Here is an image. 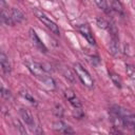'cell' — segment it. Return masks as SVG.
I'll return each instance as SVG.
<instances>
[{
  "instance_id": "obj_10",
  "label": "cell",
  "mask_w": 135,
  "mask_h": 135,
  "mask_svg": "<svg viewBox=\"0 0 135 135\" xmlns=\"http://www.w3.org/2000/svg\"><path fill=\"white\" fill-rule=\"evenodd\" d=\"M0 64H1L3 73L8 75L11 73V71H12V66H11V62H9L8 58L6 57V55L3 52L0 53Z\"/></svg>"
},
{
  "instance_id": "obj_7",
  "label": "cell",
  "mask_w": 135,
  "mask_h": 135,
  "mask_svg": "<svg viewBox=\"0 0 135 135\" xmlns=\"http://www.w3.org/2000/svg\"><path fill=\"white\" fill-rule=\"evenodd\" d=\"M64 96H65V98L70 101V103H71L75 109L81 108V101L79 100V98L75 95V93H74L72 90H65V91H64Z\"/></svg>"
},
{
  "instance_id": "obj_8",
  "label": "cell",
  "mask_w": 135,
  "mask_h": 135,
  "mask_svg": "<svg viewBox=\"0 0 135 135\" xmlns=\"http://www.w3.org/2000/svg\"><path fill=\"white\" fill-rule=\"evenodd\" d=\"M53 128H54V130H56L57 132H60V133H65V134H72V133H74V130L69 124H66L65 122L60 121V120L54 122Z\"/></svg>"
},
{
  "instance_id": "obj_3",
  "label": "cell",
  "mask_w": 135,
  "mask_h": 135,
  "mask_svg": "<svg viewBox=\"0 0 135 135\" xmlns=\"http://www.w3.org/2000/svg\"><path fill=\"white\" fill-rule=\"evenodd\" d=\"M34 14H35V16L37 17V19H38L39 21H41L52 33H54L55 35H59V34H60L58 25H57L53 20H51L43 12H41V11L35 8V9H34Z\"/></svg>"
},
{
  "instance_id": "obj_12",
  "label": "cell",
  "mask_w": 135,
  "mask_h": 135,
  "mask_svg": "<svg viewBox=\"0 0 135 135\" xmlns=\"http://www.w3.org/2000/svg\"><path fill=\"white\" fill-rule=\"evenodd\" d=\"M11 14H12V18H13L15 23H21L25 18L23 13L19 8H16V7H13L11 9Z\"/></svg>"
},
{
  "instance_id": "obj_20",
  "label": "cell",
  "mask_w": 135,
  "mask_h": 135,
  "mask_svg": "<svg viewBox=\"0 0 135 135\" xmlns=\"http://www.w3.org/2000/svg\"><path fill=\"white\" fill-rule=\"evenodd\" d=\"M1 95H2V97H4V98H8V97L11 96L9 92H8V91H5L4 88H1Z\"/></svg>"
},
{
  "instance_id": "obj_14",
  "label": "cell",
  "mask_w": 135,
  "mask_h": 135,
  "mask_svg": "<svg viewBox=\"0 0 135 135\" xmlns=\"http://www.w3.org/2000/svg\"><path fill=\"white\" fill-rule=\"evenodd\" d=\"M94 2H95L96 5H97L99 8H101L103 12L109 13V5H108L107 0H94Z\"/></svg>"
},
{
  "instance_id": "obj_4",
  "label": "cell",
  "mask_w": 135,
  "mask_h": 135,
  "mask_svg": "<svg viewBox=\"0 0 135 135\" xmlns=\"http://www.w3.org/2000/svg\"><path fill=\"white\" fill-rule=\"evenodd\" d=\"M19 114H20V117L22 118L23 122L28 127V129H31L32 131H34L36 127H35V120H34V117H33L32 113L27 109L21 108L19 110Z\"/></svg>"
},
{
  "instance_id": "obj_15",
  "label": "cell",
  "mask_w": 135,
  "mask_h": 135,
  "mask_svg": "<svg viewBox=\"0 0 135 135\" xmlns=\"http://www.w3.org/2000/svg\"><path fill=\"white\" fill-rule=\"evenodd\" d=\"M110 2H111L112 7H113L116 12L122 14V6H121V3H120L119 0H110Z\"/></svg>"
},
{
  "instance_id": "obj_9",
  "label": "cell",
  "mask_w": 135,
  "mask_h": 135,
  "mask_svg": "<svg viewBox=\"0 0 135 135\" xmlns=\"http://www.w3.org/2000/svg\"><path fill=\"white\" fill-rule=\"evenodd\" d=\"M123 124L124 129H128L135 133V115L127 112V114L123 116Z\"/></svg>"
},
{
  "instance_id": "obj_16",
  "label": "cell",
  "mask_w": 135,
  "mask_h": 135,
  "mask_svg": "<svg viewBox=\"0 0 135 135\" xmlns=\"http://www.w3.org/2000/svg\"><path fill=\"white\" fill-rule=\"evenodd\" d=\"M20 95H21L23 98H25L27 101H30L31 103H33V104H37V100H36V99H35L28 92H24V91H23V92L20 93Z\"/></svg>"
},
{
  "instance_id": "obj_19",
  "label": "cell",
  "mask_w": 135,
  "mask_h": 135,
  "mask_svg": "<svg viewBox=\"0 0 135 135\" xmlns=\"http://www.w3.org/2000/svg\"><path fill=\"white\" fill-rule=\"evenodd\" d=\"M127 74L130 76V78H135V68L132 65H127Z\"/></svg>"
},
{
  "instance_id": "obj_6",
  "label": "cell",
  "mask_w": 135,
  "mask_h": 135,
  "mask_svg": "<svg viewBox=\"0 0 135 135\" xmlns=\"http://www.w3.org/2000/svg\"><path fill=\"white\" fill-rule=\"evenodd\" d=\"M30 37H31V39H32V41H33V43H34V45L40 51V52H43V53H46L47 52V49H46V46L44 45V43L40 40V38L38 37V35L36 34V32L33 30V28H31L30 30Z\"/></svg>"
},
{
  "instance_id": "obj_1",
  "label": "cell",
  "mask_w": 135,
  "mask_h": 135,
  "mask_svg": "<svg viewBox=\"0 0 135 135\" xmlns=\"http://www.w3.org/2000/svg\"><path fill=\"white\" fill-rule=\"evenodd\" d=\"M24 64L26 65L28 71L35 76V78L38 79L46 89H49V90L55 89V81L47 74V72L43 68V65H41L40 63H38L36 61H32V60H25Z\"/></svg>"
},
{
  "instance_id": "obj_5",
  "label": "cell",
  "mask_w": 135,
  "mask_h": 135,
  "mask_svg": "<svg viewBox=\"0 0 135 135\" xmlns=\"http://www.w3.org/2000/svg\"><path fill=\"white\" fill-rule=\"evenodd\" d=\"M77 28H78L79 33L86 39V41L90 44H92V45H95L96 44L95 38L93 36V33H92V31H91V28H90V26L88 24H80V25L77 26Z\"/></svg>"
},
{
  "instance_id": "obj_21",
  "label": "cell",
  "mask_w": 135,
  "mask_h": 135,
  "mask_svg": "<svg viewBox=\"0 0 135 135\" xmlns=\"http://www.w3.org/2000/svg\"><path fill=\"white\" fill-rule=\"evenodd\" d=\"M123 1H129V0H123Z\"/></svg>"
},
{
  "instance_id": "obj_18",
  "label": "cell",
  "mask_w": 135,
  "mask_h": 135,
  "mask_svg": "<svg viewBox=\"0 0 135 135\" xmlns=\"http://www.w3.org/2000/svg\"><path fill=\"white\" fill-rule=\"evenodd\" d=\"M97 24L101 28H108L109 27V23L102 18H97Z\"/></svg>"
},
{
  "instance_id": "obj_13",
  "label": "cell",
  "mask_w": 135,
  "mask_h": 135,
  "mask_svg": "<svg viewBox=\"0 0 135 135\" xmlns=\"http://www.w3.org/2000/svg\"><path fill=\"white\" fill-rule=\"evenodd\" d=\"M109 76H110L112 82L115 84V86H117V88H119V89L122 86V81H121V78L119 77L118 74H116V73H114V72H109Z\"/></svg>"
},
{
  "instance_id": "obj_11",
  "label": "cell",
  "mask_w": 135,
  "mask_h": 135,
  "mask_svg": "<svg viewBox=\"0 0 135 135\" xmlns=\"http://www.w3.org/2000/svg\"><path fill=\"white\" fill-rule=\"evenodd\" d=\"M1 20L6 25H14L15 24V22L12 18L11 12H8V9H6L4 7V5H1Z\"/></svg>"
},
{
  "instance_id": "obj_17",
  "label": "cell",
  "mask_w": 135,
  "mask_h": 135,
  "mask_svg": "<svg viewBox=\"0 0 135 135\" xmlns=\"http://www.w3.org/2000/svg\"><path fill=\"white\" fill-rule=\"evenodd\" d=\"M14 123H15V126H16V129H18V132H19V133H21V134H26L25 129L23 128V126L20 123L19 120H14Z\"/></svg>"
},
{
  "instance_id": "obj_2",
  "label": "cell",
  "mask_w": 135,
  "mask_h": 135,
  "mask_svg": "<svg viewBox=\"0 0 135 135\" xmlns=\"http://www.w3.org/2000/svg\"><path fill=\"white\" fill-rule=\"evenodd\" d=\"M74 71H75L76 75L78 76L79 80L81 81V83L84 86H86L89 89H92L94 86V80H93L92 76L80 63H75L74 64Z\"/></svg>"
}]
</instances>
